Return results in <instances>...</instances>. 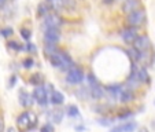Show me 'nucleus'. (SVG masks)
<instances>
[{
  "mask_svg": "<svg viewBox=\"0 0 155 132\" xmlns=\"http://www.w3.org/2000/svg\"><path fill=\"white\" fill-rule=\"evenodd\" d=\"M48 59H50L51 65H52L54 68L62 69V70H68L69 68H71L74 65L70 55H69L68 52H64L63 50H56L52 55L48 56Z\"/></svg>",
  "mask_w": 155,
  "mask_h": 132,
  "instance_id": "obj_1",
  "label": "nucleus"
},
{
  "mask_svg": "<svg viewBox=\"0 0 155 132\" xmlns=\"http://www.w3.org/2000/svg\"><path fill=\"white\" fill-rule=\"evenodd\" d=\"M36 124H37V116L33 112H24L17 118V125L21 131H30L36 127Z\"/></svg>",
  "mask_w": 155,
  "mask_h": 132,
  "instance_id": "obj_2",
  "label": "nucleus"
},
{
  "mask_svg": "<svg viewBox=\"0 0 155 132\" xmlns=\"http://www.w3.org/2000/svg\"><path fill=\"white\" fill-rule=\"evenodd\" d=\"M146 18H147L146 11L141 8H137V10H135V11L129 12L128 17H126V22H128L129 26L139 28L146 22Z\"/></svg>",
  "mask_w": 155,
  "mask_h": 132,
  "instance_id": "obj_3",
  "label": "nucleus"
},
{
  "mask_svg": "<svg viewBox=\"0 0 155 132\" xmlns=\"http://www.w3.org/2000/svg\"><path fill=\"white\" fill-rule=\"evenodd\" d=\"M84 79H85L84 70L81 68L73 65L71 68L68 69V76H66L68 83H70V84H80V83L84 81Z\"/></svg>",
  "mask_w": 155,
  "mask_h": 132,
  "instance_id": "obj_4",
  "label": "nucleus"
},
{
  "mask_svg": "<svg viewBox=\"0 0 155 132\" xmlns=\"http://www.w3.org/2000/svg\"><path fill=\"white\" fill-rule=\"evenodd\" d=\"M63 25V18L56 12H51L44 17V26L45 28H61Z\"/></svg>",
  "mask_w": 155,
  "mask_h": 132,
  "instance_id": "obj_5",
  "label": "nucleus"
},
{
  "mask_svg": "<svg viewBox=\"0 0 155 132\" xmlns=\"http://www.w3.org/2000/svg\"><path fill=\"white\" fill-rule=\"evenodd\" d=\"M33 98L41 106H45L48 103V94H47V88L43 87V85H37L33 90Z\"/></svg>",
  "mask_w": 155,
  "mask_h": 132,
  "instance_id": "obj_6",
  "label": "nucleus"
},
{
  "mask_svg": "<svg viewBox=\"0 0 155 132\" xmlns=\"http://www.w3.org/2000/svg\"><path fill=\"white\" fill-rule=\"evenodd\" d=\"M132 46H133V48L137 51H148L150 48H151V40H150V37L146 35L137 36Z\"/></svg>",
  "mask_w": 155,
  "mask_h": 132,
  "instance_id": "obj_7",
  "label": "nucleus"
},
{
  "mask_svg": "<svg viewBox=\"0 0 155 132\" xmlns=\"http://www.w3.org/2000/svg\"><path fill=\"white\" fill-rule=\"evenodd\" d=\"M61 40V32L58 28H47L44 32V41L48 44H56Z\"/></svg>",
  "mask_w": 155,
  "mask_h": 132,
  "instance_id": "obj_8",
  "label": "nucleus"
},
{
  "mask_svg": "<svg viewBox=\"0 0 155 132\" xmlns=\"http://www.w3.org/2000/svg\"><path fill=\"white\" fill-rule=\"evenodd\" d=\"M137 36V28L135 26H128L125 29H122V32H121V37L126 44H133V41L136 40Z\"/></svg>",
  "mask_w": 155,
  "mask_h": 132,
  "instance_id": "obj_9",
  "label": "nucleus"
},
{
  "mask_svg": "<svg viewBox=\"0 0 155 132\" xmlns=\"http://www.w3.org/2000/svg\"><path fill=\"white\" fill-rule=\"evenodd\" d=\"M18 98H19V103L21 106H24V107H30V106L33 105V102H35V98H33V95H30L28 91H19V95H18Z\"/></svg>",
  "mask_w": 155,
  "mask_h": 132,
  "instance_id": "obj_10",
  "label": "nucleus"
},
{
  "mask_svg": "<svg viewBox=\"0 0 155 132\" xmlns=\"http://www.w3.org/2000/svg\"><path fill=\"white\" fill-rule=\"evenodd\" d=\"M137 8H140V2L139 0H125V3L122 4V11L126 12V14L135 11Z\"/></svg>",
  "mask_w": 155,
  "mask_h": 132,
  "instance_id": "obj_11",
  "label": "nucleus"
},
{
  "mask_svg": "<svg viewBox=\"0 0 155 132\" xmlns=\"http://www.w3.org/2000/svg\"><path fill=\"white\" fill-rule=\"evenodd\" d=\"M104 88L100 87V84L94 85V87H89V96H92L94 99L100 100L103 96H104Z\"/></svg>",
  "mask_w": 155,
  "mask_h": 132,
  "instance_id": "obj_12",
  "label": "nucleus"
},
{
  "mask_svg": "<svg viewBox=\"0 0 155 132\" xmlns=\"http://www.w3.org/2000/svg\"><path fill=\"white\" fill-rule=\"evenodd\" d=\"M135 99V95H133V91L129 90V88H122L120 96H118V100L122 103H129Z\"/></svg>",
  "mask_w": 155,
  "mask_h": 132,
  "instance_id": "obj_13",
  "label": "nucleus"
},
{
  "mask_svg": "<svg viewBox=\"0 0 155 132\" xmlns=\"http://www.w3.org/2000/svg\"><path fill=\"white\" fill-rule=\"evenodd\" d=\"M122 85L120 84H113V85H108L107 88H106V91L110 94V96L114 98V99H118V96H120L121 91H122Z\"/></svg>",
  "mask_w": 155,
  "mask_h": 132,
  "instance_id": "obj_14",
  "label": "nucleus"
},
{
  "mask_svg": "<svg viewBox=\"0 0 155 132\" xmlns=\"http://www.w3.org/2000/svg\"><path fill=\"white\" fill-rule=\"evenodd\" d=\"M121 132H135L137 129V123L136 121H126L122 125L118 127Z\"/></svg>",
  "mask_w": 155,
  "mask_h": 132,
  "instance_id": "obj_15",
  "label": "nucleus"
},
{
  "mask_svg": "<svg viewBox=\"0 0 155 132\" xmlns=\"http://www.w3.org/2000/svg\"><path fill=\"white\" fill-rule=\"evenodd\" d=\"M139 84H140V81H139L137 76H136V72H133V73L128 77V80H126V88H129V90H135V88H137Z\"/></svg>",
  "mask_w": 155,
  "mask_h": 132,
  "instance_id": "obj_16",
  "label": "nucleus"
},
{
  "mask_svg": "<svg viewBox=\"0 0 155 132\" xmlns=\"http://www.w3.org/2000/svg\"><path fill=\"white\" fill-rule=\"evenodd\" d=\"M64 102V96L63 94H62L61 91H52V94H51V103L52 105H62V103Z\"/></svg>",
  "mask_w": 155,
  "mask_h": 132,
  "instance_id": "obj_17",
  "label": "nucleus"
},
{
  "mask_svg": "<svg viewBox=\"0 0 155 132\" xmlns=\"http://www.w3.org/2000/svg\"><path fill=\"white\" fill-rule=\"evenodd\" d=\"M48 118H50V121H52V123L59 124L62 121V118H63V112H62V110H52V112L48 114Z\"/></svg>",
  "mask_w": 155,
  "mask_h": 132,
  "instance_id": "obj_18",
  "label": "nucleus"
},
{
  "mask_svg": "<svg viewBox=\"0 0 155 132\" xmlns=\"http://www.w3.org/2000/svg\"><path fill=\"white\" fill-rule=\"evenodd\" d=\"M136 76H137V79L140 83H148L150 81V74H148V72H147L146 68H141V69H139V70H136Z\"/></svg>",
  "mask_w": 155,
  "mask_h": 132,
  "instance_id": "obj_19",
  "label": "nucleus"
},
{
  "mask_svg": "<svg viewBox=\"0 0 155 132\" xmlns=\"http://www.w3.org/2000/svg\"><path fill=\"white\" fill-rule=\"evenodd\" d=\"M50 8L51 7L48 6V3H45V2H43V3H40L38 4V7H37V15L38 17H45L47 14H50Z\"/></svg>",
  "mask_w": 155,
  "mask_h": 132,
  "instance_id": "obj_20",
  "label": "nucleus"
},
{
  "mask_svg": "<svg viewBox=\"0 0 155 132\" xmlns=\"http://www.w3.org/2000/svg\"><path fill=\"white\" fill-rule=\"evenodd\" d=\"M30 84H33L35 87H37V85H43L44 84V76L41 73H36V74H32L30 76Z\"/></svg>",
  "mask_w": 155,
  "mask_h": 132,
  "instance_id": "obj_21",
  "label": "nucleus"
},
{
  "mask_svg": "<svg viewBox=\"0 0 155 132\" xmlns=\"http://www.w3.org/2000/svg\"><path fill=\"white\" fill-rule=\"evenodd\" d=\"M47 3L52 10L58 11V10H61L64 6V0H47Z\"/></svg>",
  "mask_w": 155,
  "mask_h": 132,
  "instance_id": "obj_22",
  "label": "nucleus"
},
{
  "mask_svg": "<svg viewBox=\"0 0 155 132\" xmlns=\"http://www.w3.org/2000/svg\"><path fill=\"white\" fill-rule=\"evenodd\" d=\"M66 114L70 116V117H77L80 116V112H78V107L76 105H69L66 107Z\"/></svg>",
  "mask_w": 155,
  "mask_h": 132,
  "instance_id": "obj_23",
  "label": "nucleus"
},
{
  "mask_svg": "<svg viewBox=\"0 0 155 132\" xmlns=\"http://www.w3.org/2000/svg\"><path fill=\"white\" fill-rule=\"evenodd\" d=\"M56 50H58V48H56V44H48L47 43L45 46H44V54L47 55V58L52 55V54L55 52Z\"/></svg>",
  "mask_w": 155,
  "mask_h": 132,
  "instance_id": "obj_24",
  "label": "nucleus"
},
{
  "mask_svg": "<svg viewBox=\"0 0 155 132\" xmlns=\"http://www.w3.org/2000/svg\"><path fill=\"white\" fill-rule=\"evenodd\" d=\"M12 35H14V29H12V28H10V26L2 28V29H0V36H2V37H4V39L11 37Z\"/></svg>",
  "mask_w": 155,
  "mask_h": 132,
  "instance_id": "obj_25",
  "label": "nucleus"
},
{
  "mask_svg": "<svg viewBox=\"0 0 155 132\" xmlns=\"http://www.w3.org/2000/svg\"><path fill=\"white\" fill-rule=\"evenodd\" d=\"M76 95L78 98H81L82 100H85V99H88V96H89V90H88V88H80V90H77Z\"/></svg>",
  "mask_w": 155,
  "mask_h": 132,
  "instance_id": "obj_26",
  "label": "nucleus"
},
{
  "mask_svg": "<svg viewBox=\"0 0 155 132\" xmlns=\"http://www.w3.org/2000/svg\"><path fill=\"white\" fill-rule=\"evenodd\" d=\"M8 47L14 51H24L25 50V46L19 44L18 41H8Z\"/></svg>",
  "mask_w": 155,
  "mask_h": 132,
  "instance_id": "obj_27",
  "label": "nucleus"
},
{
  "mask_svg": "<svg viewBox=\"0 0 155 132\" xmlns=\"http://www.w3.org/2000/svg\"><path fill=\"white\" fill-rule=\"evenodd\" d=\"M87 81H88V84H89V87H94V85L100 84L99 80L96 79V76H95L94 73H89V74H88V76H87Z\"/></svg>",
  "mask_w": 155,
  "mask_h": 132,
  "instance_id": "obj_28",
  "label": "nucleus"
},
{
  "mask_svg": "<svg viewBox=\"0 0 155 132\" xmlns=\"http://www.w3.org/2000/svg\"><path fill=\"white\" fill-rule=\"evenodd\" d=\"M21 37L24 39V40H30V37H32V32H30L29 29H26V28H22L21 29Z\"/></svg>",
  "mask_w": 155,
  "mask_h": 132,
  "instance_id": "obj_29",
  "label": "nucleus"
},
{
  "mask_svg": "<svg viewBox=\"0 0 155 132\" xmlns=\"http://www.w3.org/2000/svg\"><path fill=\"white\" fill-rule=\"evenodd\" d=\"M97 124H100V125L103 127H110L113 124V120H110V118H106V117H102L97 120Z\"/></svg>",
  "mask_w": 155,
  "mask_h": 132,
  "instance_id": "obj_30",
  "label": "nucleus"
},
{
  "mask_svg": "<svg viewBox=\"0 0 155 132\" xmlns=\"http://www.w3.org/2000/svg\"><path fill=\"white\" fill-rule=\"evenodd\" d=\"M33 65H35V61H33L32 58H25V59H24V66H25L26 69H30Z\"/></svg>",
  "mask_w": 155,
  "mask_h": 132,
  "instance_id": "obj_31",
  "label": "nucleus"
},
{
  "mask_svg": "<svg viewBox=\"0 0 155 132\" xmlns=\"http://www.w3.org/2000/svg\"><path fill=\"white\" fill-rule=\"evenodd\" d=\"M132 114H133V113L129 112V110H128V112H121L120 114H118V118H120V120H125V118H129V117H130Z\"/></svg>",
  "mask_w": 155,
  "mask_h": 132,
  "instance_id": "obj_32",
  "label": "nucleus"
},
{
  "mask_svg": "<svg viewBox=\"0 0 155 132\" xmlns=\"http://www.w3.org/2000/svg\"><path fill=\"white\" fill-rule=\"evenodd\" d=\"M41 132H54V127H52V124L47 123L45 125H43V128H41Z\"/></svg>",
  "mask_w": 155,
  "mask_h": 132,
  "instance_id": "obj_33",
  "label": "nucleus"
},
{
  "mask_svg": "<svg viewBox=\"0 0 155 132\" xmlns=\"http://www.w3.org/2000/svg\"><path fill=\"white\" fill-rule=\"evenodd\" d=\"M36 46L33 43H28L26 46H25V51H29V52H36Z\"/></svg>",
  "mask_w": 155,
  "mask_h": 132,
  "instance_id": "obj_34",
  "label": "nucleus"
},
{
  "mask_svg": "<svg viewBox=\"0 0 155 132\" xmlns=\"http://www.w3.org/2000/svg\"><path fill=\"white\" fill-rule=\"evenodd\" d=\"M15 83H17V77H15V76H11V79H10V87H12Z\"/></svg>",
  "mask_w": 155,
  "mask_h": 132,
  "instance_id": "obj_35",
  "label": "nucleus"
},
{
  "mask_svg": "<svg viewBox=\"0 0 155 132\" xmlns=\"http://www.w3.org/2000/svg\"><path fill=\"white\" fill-rule=\"evenodd\" d=\"M6 4H7V0H0V8H3Z\"/></svg>",
  "mask_w": 155,
  "mask_h": 132,
  "instance_id": "obj_36",
  "label": "nucleus"
},
{
  "mask_svg": "<svg viewBox=\"0 0 155 132\" xmlns=\"http://www.w3.org/2000/svg\"><path fill=\"white\" fill-rule=\"evenodd\" d=\"M139 132H150V131H148V129L146 128V127H141V128L139 129Z\"/></svg>",
  "mask_w": 155,
  "mask_h": 132,
  "instance_id": "obj_37",
  "label": "nucleus"
},
{
  "mask_svg": "<svg viewBox=\"0 0 155 132\" xmlns=\"http://www.w3.org/2000/svg\"><path fill=\"white\" fill-rule=\"evenodd\" d=\"M7 132H15V129L12 127H10V128H7Z\"/></svg>",
  "mask_w": 155,
  "mask_h": 132,
  "instance_id": "obj_38",
  "label": "nucleus"
},
{
  "mask_svg": "<svg viewBox=\"0 0 155 132\" xmlns=\"http://www.w3.org/2000/svg\"><path fill=\"white\" fill-rule=\"evenodd\" d=\"M111 132H121V131H120V128L117 127V128H113V129H111Z\"/></svg>",
  "mask_w": 155,
  "mask_h": 132,
  "instance_id": "obj_39",
  "label": "nucleus"
},
{
  "mask_svg": "<svg viewBox=\"0 0 155 132\" xmlns=\"http://www.w3.org/2000/svg\"><path fill=\"white\" fill-rule=\"evenodd\" d=\"M0 129H2V121H0Z\"/></svg>",
  "mask_w": 155,
  "mask_h": 132,
  "instance_id": "obj_40",
  "label": "nucleus"
},
{
  "mask_svg": "<svg viewBox=\"0 0 155 132\" xmlns=\"http://www.w3.org/2000/svg\"><path fill=\"white\" fill-rule=\"evenodd\" d=\"M154 103H155V102H154Z\"/></svg>",
  "mask_w": 155,
  "mask_h": 132,
  "instance_id": "obj_41",
  "label": "nucleus"
}]
</instances>
